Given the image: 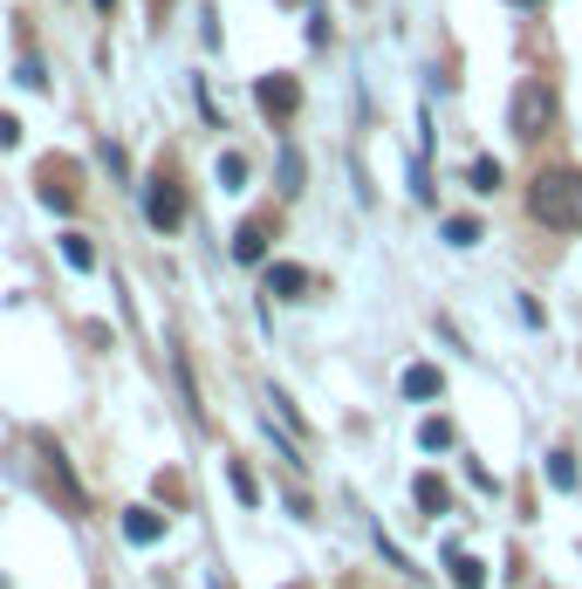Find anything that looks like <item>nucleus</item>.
Listing matches in <instances>:
<instances>
[{
    "mask_svg": "<svg viewBox=\"0 0 582 589\" xmlns=\"http://www.w3.org/2000/svg\"><path fill=\"white\" fill-rule=\"evenodd\" d=\"M62 261H69L75 274H90V268H96V247H90L83 234H62Z\"/></svg>",
    "mask_w": 582,
    "mask_h": 589,
    "instance_id": "obj_12",
    "label": "nucleus"
},
{
    "mask_svg": "<svg viewBox=\"0 0 582 589\" xmlns=\"http://www.w3.org/2000/svg\"><path fill=\"white\" fill-rule=\"evenodd\" d=\"M548 117H555V96H548V83H527L514 90V110H508V123H514V138H542L548 131Z\"/></svg>",
    "mask_w": 582,
    "mask_h": 589,
    "instance_id": "obj_2",
    "label": "nucleus"
},
{
    "mask_svg": "<svg viewBox=\"0 0 582 589\" xmlns=\"http://www.w3.org/2000/svg\"><path fill=\"white\" fill-rule=\"evenodd\" d=\"M226 480H234V494H240V500H261V486H254V473H247V467H234Z\"/></svg>",
    "mask_w": 582,
    "mask_h": 589,
    "instance_id": "obj_18",
    "label": "nucleus"
},
{
    "mask_svg": "<svg viewBox=\"0 0 582 589\" xmlns=\"http://www.w3.org/2000/svg\"><path fill=\"white\" fill-rule=\"evenodd\" d=\"M466 178H473V192H500V165H494V158H473Z\"/></svg>",
    "mask_w": 582,
    "mask_h": 589,
    "instance_id": "obj_14",
    "label": "nucleus"
},
{
    "mask_svg": "<svg viewBox=\"0 0 582 589\" xmlns=\"http://www.w3.org/2000/svg\"><path fill=\"white\" fill-rule=\"evenodd\" d=\"M261 254H268V226H261V220H247L240 234H234V261H240V268H254Z\"/></svg>",
    "mask_w": 582,
    "mask_h": 589,
    "instance_id": "obj_5",
    "label": "nucleus"
},
{
    "mask_svg": "<svg viewBox=\"0 0 582 589\" xmlns=\"http://www.w3.org/2000/svg\"><path fill=\"white\" fill-rule=\"evenodd\" d=\"M514 8H542V0H514Z\"/></svg>",
    "mask_w": 582,
    "mask_h": 589,
    "instance_id": "obj_21",
    "label": "nucleus"
},
{
    "mask_svg": "<svg viewBox=\"0 0 582 589\" xmlns=\"http://www.w3.org/2000/svg\"><path fill=\"white\" fill-rule=\"evenodd\" d=\"M144 220L151 226H158V234H171V226H179L186 220V192L179 186H171V178L158 172V178H151V186H144Z\"/></svg>",
    "mask_w": 582,
    "mask_h": 589,
    "instance_id": "obj_3",
    "label": "nucleus"
},
{
    "mask_svg": "<svg viewBox=\"0 0 582 589\" xmlns=\"http://www.w3.org/2000/svg\"><path fill=\"white\" fill-rule=\"evenodd\" d=\"M418 446H425V452H446V446H452V425H446V419H425V425H418Z\"/></svg>",
    "mask_w": 582,
    "mask_h": 589,
    "instance_id": "obj_13",
    "label": "nucleus"
},
{
    "mask_svg": "<svg viewBox=\"0 0 582 589\" xmlns=\"http://www.w3.org/2000/svg\"><path fill=\"white\" fill-rule=\"evenodd\" d=\"M452 582H460V589H487V562H473V555L452 549Z\"/></svg>",
    "mask_w": 582,
    "mask_h": 589,
    "instance_id": "obj_11",
    "label": "nucleus"
},
{
    "mask_svg": "<svg viewBox=\"0 0 582 589\" xmlns=\"http://www.w3.org/2000/svg\"><path fill=\"white\" fill-rule=\"evenodd\" d=\"M301 288H309V274H301L295 261H282V268H268V295H282V302H295Z\"/></svg>",
    "mask_w": 582,
    "mask_h": 589,
    "instance_id": "obj_7",
    "label": "nucleus"
},
{
    "mask_svg": "<svg viewBox=\"0 0 582 589\" xmlns=\"http://www.w3.org/2000/svg\"><path fill=\"white\" fill-rule=\"evenodd\" d=\"M219 178H226V186H240V178H247V158H240V151H226V158H219Z\"/></svg>",
    "mask_w": 582,
    "mask_h": 589,
    "instance_id": "obj_17",
    "label": "nucleus"
},
{
    "mask_svg": "<svg viewBox=\"0 0 582 589\" xmlns=\"http://www.w3.org/2000/svg\"><path fill=\"white\" fill-rule=\"evenodd\" d=\"M404 398H439V370L432 364H412V370H404Z\"/></svg>",
    "mask_w": 582,
    "mask_h": 589,
    "instance_id": "obj_10",
    "label": "nucleus"
},
{
    "mask_svg": "<svg viewBox=\"0 0 582 589\" xmlns=\"http://www.w3.org/2000/svg\"><path fill=\"white\" fill-rule=\"evenodd\" d=\"M41 207H56V213H69V207H75V192L56 178V165H41Z\"/></svg>",
    "mask_w": 582,
    "mask_h": 589,
    "instance_id": "obj_9",
    "label": "nucleus"
},
{
    "mask_svg": "<svg viewBox=\"0 0 582 589\" xmlns=\"http://www.w3.org/2000/svg\"><path fill=\"white\" fill-rule=\"evenodd\" d=\"M527 213L555 234H575L582 226V172L555 165V172H535V186H527Z\"/></svg>",
    "mask_w": 582,
    "mask_h": 589,
    "instance_id": "obj_1",
    "label": "nucleus"
},
{
    "mask_svg": "<svg viewBox=\"0 0 582 589\" xmlns=\"http://www.w3.org/2000/svg\"><path fill=\"white\" fill-rule=\"evenodd\" d=\"M254 104H261L268 117H295V110H301V83H295V75H261V83H254Z\"/></svg>",
    "mask_w": 582,
    "mask_h": 589,
    "instance_id": "obj_4",
    "label": "nucleus"
},
{
    "mask_svg": "<svg viewBox=\"0 0 582 589\" xmlns=\"http://www.w3.org/2000/svg\"><path fill=\"white\" fill-rule=\"evenodd\" d=\"M446 240L452 247H473L479 240V220H446Z\"/></svg>",
    "mask_w": 582,
    "mask_h": 589,
    "instance_id": "obj_15",
    "label": "nucleus"
},
{
    "mask_svg": "<svg viewBox=\"0 0 582 589\" xmlns=\"http://www.w3.org/2000/svg\"><path fill=\"white\" fill-rule=\"evenodd\" d=\"M548 480L555 486H575V459L569 452H548Z\"/></svg>",
    "mask_w": 582,
    "mask_h": 589,
    "instance_id": "obj_16",
    "label": "nucleus"
},
{
    "mask_svg": "<svg viewBox=\"0 0 582 589\" xmlns=\"http://www.w3.org/2000/svg\"><path fill=\"white\" fill-rule=\"evenodd\" d=\"M282 178H288V192H301V151H282Z\"/></svg>",
    "mask_w": 582,
    "mask_h": 589,
    "instance_id": "obj_19",
    "label": "nucleus"
},
{
    "mask_svg": "<svg viewBox=\"0 0 582 589\" xmlns=\"http://www.w3.org/2000/svg\"><path fill=\"white\" fill-rule=\"evenodd\" d=\"M123 534H131L138 549H151L165 534V515H151V507H131V515H123Z\"/></svg>",
    "mask_w": 582,
    "mask_h": 589,
    "instance_id": "obj_6",
    "label": "nucleus"
},
{
    "mask_svg": "<svg viewBox=\"0 0 582 589\" xmlns=\"http://www.w3.org/2000/svg\"><path fill=\"white\" fill-rule=\"evenodd\" d=\"M412 494H418V507H425V515H446V507H452V494H446V480H439V473H418V486H412Z\"/></svg>",
    "mask_w": 582,
    "mask_h": 589,
    "instance_id": "obj_8",
    "label": "nucleus"
},
{
    "mask_svg": "<svg viewBox=\"0 0 582 589\" xmlns=\"http://www.w3.org/2000/svg\"><path fill=\"white\" fill-rule=\"evenodd\" d=\"M96 8H117V0H96Z\"/></svg>",
    "mask_w": 582,
    "mask_h": 589,
    "instance_id": "obj_22",
    "label": "nucleus"
},
{
    "mask_svg": "<svg viewBox=\"0 0 582 589\" xmlns=\"http://www.w3.org/2000/svg\"><path fill=\"white\" fill-rule=\"evenodd\" d=\"M8 144H21V123H14V117H0V151H8Z\"/></svg>",
    "mask_w": 582,
    "mask_h": 589,
    "instance_id": "obj_20",
    "label": "nucleus"
}]
</instances>
